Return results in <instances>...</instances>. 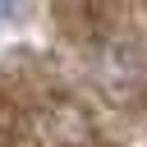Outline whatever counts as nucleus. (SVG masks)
I'll return each mask as SVG.
<instances>
[{"instance_id": "1", "label": "nucleus", "mask_w": 147, "mask_h": 147, "mask_svg": "<svg viewBox=\"0 0 147 147\" xmlns=\"http://www.w3.org/2000/svg\"><path fill=\"white\" fill-rule=\"evenodd\" d=\"M14 18H18V5L14 0H0V28H9Z\"/></svg>"}]
</instances>
